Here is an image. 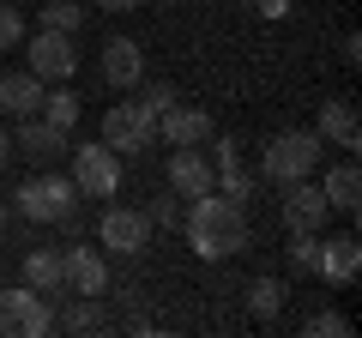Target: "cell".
Listing matches in <instances>:
<instances>
[{"instance_id": "1", "label": "cell", "mask_w": 362, "mask_h": 338, "mask_svg": "<svg viewBox=\"0 0 362 338\" xmlns=\"http://www.w3.org/2000/svg\"><path fill=\"white\" fill-rule=\"evenodd\" d=\"M181 230H187V242H194L199 260H235V254H247V242H254V230H247V206L230 194H199L187 199V211H181Z\"/></svg>"}, {"instance_id": "2", "label": "cell", "mask_w": 362, "mask_h": 338, "mask_svg": "<svg viewBox=\"0 0 362 338\" xmlns=\"http://www.w3.org/2000/svg\"><path fill=\"white\" fill-rule=\"evenodd\" d=\"M320 133H302V127H290V133H278V139L259 151V182H278V187H290V182H302V175H314L320 169Z\"/></svg>"}, {"instance_id": "3", "label": "cell", "mask_w": 362, "mask_h": 338, "mask_svg": "<svg viewBox=\"0 0 362 338\" xmlns=\"http://www.w3.org/2000/svg\"><path fill=\"white\" fill-rule=\"evenodd\" d=\"M13 206H18V218H30V223H61L66 211H78V187H73V175L42 169V175H30L13 194Z\"/></svg>"}, {"instance_id": "4", "label": "cell", "mask_w": 362, "mask_h": 338, "mask_svg": "<svg viewBox=\"0 0 362 338\" xmlns=\"http://www.w3.org/2000/svg\"><path fill=\"white\" fill-rule=\"evenodd\" d=\"M49 326H54V308L30 284L0 290V338H49Z\"/></svg>"}, {"instance_id": "5", "label": "cell", "mask_w": 362, "mask_h": 338, "mask_svg": "<svg viewBox=\"0 0 362 338\" xmlns=\"http://www.w3.org/2000/svg\"><path fill=\"white\" fill-rule=\"evenodd\" d=\"M73 187H78V199L121 194V157L109 151L103 139H97V145H73Z\"/></svg>"}, {"instance_id": "6", "label": "cell", "mask_w": 362, "mask_h": 338, "mask_svg": "<svg viewBox=\"0 0 362 338\" xmlns=\"http://www.w3.org/2000/svg\"><path fill=\"white\" fill-rule=\"evenodd\" d=\"M103 145L115 157H139L145 145H157V115L139 109V103H115L103 115Z\"/></svg>"}, {"instance_id": "7", "label": "cell", "mask_w": 362, "mask_h": 338, "mask_svg": "<svg viewBox=\"0 0 362 338\" xmlns=\"http://www.w3.org/2000/svg\"><path fill=\"white\" fill-rule=\"evenodd\" d=\"M97 242H103L109 254L139 260L145 247H151V218H145V206H109L103 218H97Z\"/></svg>"}, {"instance_id": "8", "label": "cell", "mask_w": 362, "mask_h": 338, "mask_svg": "<svg viewBox=\"0 0 362 338\" xmlns=\"http://www.w3.org/2000/svg\"><path fill=\"white\" fill-rule=\"evenodd\" d=\"M30 73L42 78V85H61V78H73L78 73V42H73V30H42L37 25V37H30Z\"/></svg>"}, {"instance_id": "9", "label": "cell", "mask_w": 362, "mask_h": 338, "mask_svg": "<svg viewBox=\"0 0 362 338\" xmlns=\"http://www.w3.org/2000/svg\"><path fill=\"white\" fill-rule=\"evenodd\" d=\"M314 278H320L326 290H344L350 278L362 272V242L356 235H326V242H314Z\"/></svg>"}, {"instance_id": "10", "label": "cell", "mask_w": 362, "mask_h": 338, "mask_svg": "<svg viewBox=\"0 0 362 338\" xmlns=\"http://www.w3.org/2000/svg\"><path fill=\"white\" fill-rule=\"evenodd\" d=\"M61 290H66V296H103V290H109V260L97 254V247L73 242L61 254Z\"/></svg>"}, {"instance_id": "11", "label": "cell", "mask_w": 362, "mask_h": 338, "mask_svg": "<svg viewBox=\"0 0 362 338\" xmlns=\"http://www.w3.org/2000/svg\"><path fill=\"white\" fill-rule=\"evenodd\" d=\"M13 151H25V157H30V169H37V163H54V157L73 151V133L54 127V121H42V115H18Z\"/></svg>"}, {"instance_id": "12", "label": "cell", "mask_w": 362, "mask_h": 338, "mask_svg": "<svg viewBox=\"0 0 362 338\" xmlns=\"http://www.w3.org/2000/svg\"><path fill=\"white\" fill-rule=\"evenodd\" d=\"M326 218H332V206H326L320 182H308V175L290 182V194H284V230H290V235H320Z\"/></svg>"}, {"instance_id": "13", "label": "cell", "mask_w": 362, "mask_h": 338, "mask_svg": "<svg viewBox=\"0 0 362 338\" xmlns=\"http://www.w3.org/2000/svg\"><path fill=\"white\" fill-rule=\"evenodd\" d=\"M169 187H175L181 199H199L218 187V175H211V157L199 151V145H175L169 151Z\"/></svg>"}, {"instance_id": "14", "label": "cell", "mask_w": 362, "mask_h": 338, "mask_svg": "<svg viewBox=\"0 0 362 338\" xmlns=\"http://www.w3.org/2000/svg\"><path fill=\"white\" fill-rule=\"evenodd\" d=\"M103 78L115 85V91H133V85L145 78V49L133 37H109L103 42Z\"/></svg>"}, {"instance_id": "15", "label": "cell", "mask_w": 362, "mask_h": 338, "mask_svg": "<svg viewBox=\"0 0 362 338\" xmlns=\"http://www.w3.org/2000/svg\"><path fill=\"white\" fill-rule=\"evenodd\" d=\"M320 133L326 145H344V151H356L362 145V121H356V103H350V97H326L320 103Z\"/></svg>"}, {"instance_id": "16", "label": "cell", "mask_w": 362, "mask_h": 338, "mask_svg": "<svg viewBox=\"0 0 362 338\" xmlns=\"http://www.w3.org/2000/svg\"><path fill=\"white\" fill-rule=\"evenodd\" d=\"M157 139L163 145H206L211 139V115L206 109H163V115H157Z\"/></svg>"}, {"instance_id": "17", "label": "cell", "mask_w": 362, "mask_h": 338, "mask_svg": "<svg viewBox=\"0 0 362 338\" xmlns=\"http://www.w3.org/2000/svg\"><path fill=\"white\" fill-rule=\"evenodd\" d=\"M54 326H66L73 338H97V332H109V314H103L97 296H66L54 308Z\"/></svg>"}, {"instance_id": "18", "label": "cell", "mask_w": 362, "mask_h": 338, "mask_svg": "<svg viewBox=\"0 0 362 338\" xmlns=\"http://www.w3.org/2000/svg\"><path fill=\"white\" fill-rule=\"evenodd\" d=\"M320 194H326L332 211L356 218V211H362V169L356 163H332V169H326V182H320Z\"/></svg>"}, {"instance_id": "19", "label": "cell", "mask_w": 362, "mask_h": 338, "mask_svg": "<svg viewBox=\"0 0 362 338\" xmlns=\"http://www.w3.org/2000/svg\"><path fill=\"white\" fill-rule=\"evenodd\" d=\"M42 91H49V85H42L30 66L25 73H0V109H6V115H37Z\"/></svg>"}, {"instance_id": "20", "label": "cell", "mask_w": 362, "mask_h": 338, "mask_svg": "<svg viewBox=\"0 0 362 338\" xmlns=\"http://www.w3.org/2000/svg\"><path fill=\"white\" fill-rule=\"evenodd\" d=\"M25 284L37 290V296H66V290H61V254L30 247V254H25Z\"/></svg>"}, {"instance_id": "21", "label": "cell", "mask_w": 362, "mask_h": 338, "mask_svg": "<svg viewBox=\"0 0 362 338\" xmlns=\"http://www.w3.org/2000/svg\"><path fill=\"white\" fill-rule=\"evenodd\" d=\"M242 302H247V314H254V320H278V314H284V302H290V284H284V278H254Z\"/></svg>"}, {"instance_id": "22", "label": "cell", "mask_w": 362, "mask_h": 338, "mask_svg": "<svg viewBox=\"0 0 362 338\" xmlns=\"http://www.w3.org/2000/svg\"><path fill=\"white\" fill-rule=\"evenodd\" d=\"M37 115H42V121H54V127H66V133H73V127H78V115H85V103H78V91H42Z\"/></svg>"}, {"instance_id": "23", "label": "cell", "mask_w": 362, "mask_h": 338, "mask_svg": "<svg viewBox=\"0 0 362 338\" xmlns=\"http://www.w3.org/2000/svg\"><path fill=\"white\" fill-rule=\"evenodd\" d=\"M37 25L42 30H78V25H85V0H42Z\"/></svg>"}, {"instance_id": "24", "label": "cell", "mask_w": 362, "mask_h": 338, "mask_svg": "<svg viewBox=\"0 0 362 338\" xmlns=\"http://www.w3.org/2000/svg\"><path fill=\"white\" fill-rule=\"evenodd\" d=\"M181 211H187V199L169 187V194H151V206H145V218H151V230H181Z\"/></svg>"}, {"instance_id": "25", "label": "cell", "mask_w": 362, "mask_h": 338, "mask_svg": "<svg viewBox=\"0 0 362 338\" xmlns=\"http://www.w3.org/2000/svg\"><path fill=\"white\" fill-rule=\"evenodd\" d=\"M133 91H139L133 103H139V109H151V115H163V109H175V85H163V78H151V85L139 78Z\"/></svg>"}, {"instance_id": "26", "label": "cell", "mask_w": 362, "mask_h": 338, "mask_svg": "<svg viewBox=\"0 0 362 338\" xmlns=\"http://www.w3.org/2000/svg\"><path fill=\"white\" fill-rule=\"evenodd\" d=\"M211 175H218V187H223L230 199H242V206L254 199V182H259V175H247L242 163H235V169H211Z\"/></svg>"}, {"instance_id": "27", "label": "cell", "mask_w": 362, "mask_h": 338, "mask_svg": "<svg viewBox=\"0 0 362 338\" xmlns=\"http://www.w3.org/2000/svg\"><path fill=\"white\" fill-rule=\"evenodd\" d=\"M18 42H25V13L13 0H0V49H18Z\"/></svg>"}, {"instance_id": "28", "label": "cell", "mask_w": 362, "mask_h": 338, "mask_svg": "<svg viewBox=\"0 0 362 338\" xmlns=\"http://www.w3.org/2000/svg\"><path fill=\"white\" fill-rule=\"evenodd\" d=\"M302 332H308V338H350V320H344V314H332V308H326V314H314V320L302 326Z\"/></svg>"}, {"instance_id": "29", "label": "cell", "mask_w": 362, "mask_h": 338, "mask_svg": "<svg viewBox=\"0 0 362 338\" xmlns=\"http://www.w3.org/2000/svg\"><path fill=\"white\" fill-rule=\"evenodd\" d=\"M235 163H242V139H235V133H223L218 151H211V169H235Z\"/></svg>"}, {"instance_id": "30", "label": "cell", "mask_w": 362, "mask_h": 338, "mask_svg": "<svg viewBox=\"0 0 362 338\" xmlns=\"http://www.w3.org/2000/svg\"><path fill=\"white\" fill-rule=\"evenodd\" d=\"M314 242H320V235H290V266H296V272L314 266Z\"/></svg>"}, {"instance_id": "31", "label": "cell", "mask_w": 362, "mask_h": 338, "mask_svg": "<svg viewBox=\"0 0 362 338\" xmlns=\"http://www.w3.org/2000/svg\"><path fill=\"white\" fill-rule=\"evenodd\" d=\"M254 13H259V18H284L290 0H254Z\"/></svg>"}, {"instance_id": "32", "label": "cell", "mask_w": 362, "mask_h": 338, "mask_svg": "<svg viewBox=\"0 0 362 338\" xmlns=\"http://www.w3.org/2000/svg\"><path fill=\"white\" fill-rule=\"evenodd\" d=\"M103 13H133V6H145V0H97Z\"/></svg>"}, {"instance_id": "33", "label": "cell", "mask_w": 362, "mask_h": 338, "mask_svg": "<svg viewBox=\"0 0 362 338\" xmlns=\"http://www.w3.org/2000/svg\"><path fill=\"white\" fill-rule=\"evenodd\" d=\"M6 157H13V133H0V163H6Z\"/></svg>"}]
</instances>
